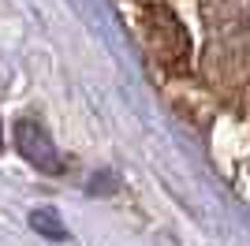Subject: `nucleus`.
<instances>
[{
  "label": "nucleus",
  "instance_id": "nucleus-1",
  "mask_svg": "<svg viewBox=\"0 0 250 246\" xmlns=\"http://www.w3.org/2000/svg\"><path fill=\"white\" fill-rule=\"evenodd\" d=\"M142 30H146L149 52L157 56L161 67H168V71H183V67H187L190 38H187V30H183V22H179L168 8L149 4V8L142 11Z\"/></svg>",
  "mask_w": 250,
  "mask_h": 246
},
{
  "label": "nucleus",
  "instance_id": "nucleus-2",
  "mask_svg": "<svg viewBox=\"0 0 250 246\" xmlns=\"http://www.w3.org/2000/svg\"><path fill=\"white\" fill-rule=\"evenodd\" d=\"M15 149H19L26 161L38 168V172H63V161H60V149L52 145L49 131H45L38 120H19L15 123Z\"/></svg>",
  "mask_w": 250,
  "mask_h": 246
},
{
  "label": "nucleus",
  "instance_id": "nucleus-3",
  "mask_svg": "<svg viewBox=\"0 0 250 246\" xmlns=\"http://www.w3.org/2000/svg\"><path fill=\"white\" fill-rule=\"evenodd\" d=\"M30 224L38 227V231H45L49 239H63V235H67V231H63V224L56 220V213H52V209H34V213H30Z\"/></svg>",
  "mask_w": 250,
  "mask_h": 246
},
{
  "label": "nucleus",
  "instance_id": "nucleus-4",
  "mask_svg": "<svg viewBox=\"0 0 250 246\" xmlns=\"http://www.w3.org/2000/svg\"><path fill=\"white\" fill-rule=\"evenodd\" d=\"M0 145H4V131H0Z\"/></svg>",
  "mask_w": 250,
  "mask_h": 246
}]
</instances>
